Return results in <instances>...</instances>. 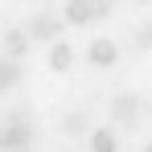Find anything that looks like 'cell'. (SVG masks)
Instances as JSON below:
<instances>
[{
	"mask_svg": "<svg viewBox=\"0 0 152 152\" xmlns=\"http://www.w3.org/2000/svg\"><path fill=\"white\" fill-rule=\"evenodd\" d=\"M91 152H115V132L95 127V132H91Z\"/></svg>",
	"mask_w": 152,
	"mask_h": 152,
	"instance_id": "9",
	"label": "cell"
},
{
	"mask_svg": "<svg viewBox=\"0 0 152 152\" xmlns=\"http://www.w3.org/2000/svg\"><path fill=\"white\" fill-rule=\"evenodd\" d=\"M25 33H29V41H58V37H62V21H58L53 12H37Z\"/></svg>",
	"mask_w": 152,
	"mask_h": 152,
	"instance_id": "3",
	"label": "cell"
},
{
	"mask_svg": "<svg viewBox=\"0 0 152 152\" xmlns=\"http://www.w3.org/2000/svg\"><path fill=\"white\" fill-rule=\"evenodd\" d=\"M136 45H144V50L152 45V21H148V25H140V29H136Z\"/></svg>",
	"mask_w": 152,
	"mask_h": 152,
	"instance_id": "10",
	"label": "cell"
},
{
	"mask_svg": "<svg viewBox=\"0 0 152 152\" xmlns=\"http://www.w3.org/2000/svg\"><path fill=\"white\" fill-rule=\"evenodd\" d=\"M115 41H107V37H99V41H95V45H91V62H95V66H111V62H115Z\"/></svg>",
	"mask_w": 152,
	"mask_h": 152,
	"instance_id": "6",
	"label": "cell"
},
{
	"mask_svg": "<svg viewBox=\"0 0 152 152\" xmlns=\"http://www.w3.org/2000/svg\"><path fill=\"white\" fill-rule=\"evenodd\" d=\"M21 82V66L12 62V58H0V95L8 91V86H17Z\"/></svg>",
	"mask_w": 152,
	"mask_h": 152,
	"instance_id": "8",
	"label": "cell"
},
{
	"mask_svg": "<svg viewBox=\"0 0 152 152\" xmlns=\"http://www.w3.org/2000/svg\"><path fill=\"white\" fill-rule=\"evenodd\" d=\"M144 152H152V144H148V148H144Z\"/></svg>",
	"mask_w": 152,
	"mask_h": 152,
	"instance_id": "12",
	"label": "cell"
},
{
	"mask_svg": "<svg viewBox=\"0 0 152 152\" xmlns=\"http://www.w3.org/2000/svg\"><path fill=\"white\" fill-rule=\"evenodd\" d=\"M25 50H29V33H25V29H8V33H4V58L21 62Z\"/></svg>",
	"mask_w": 152,
	"mask_h": 152,
	"instance_id": "5",
	"label": "cell"
},
{
	"mask_svg": "<svg viewBox=\"0 0 152 152\" xmlns=\"http://www.w3.org/2000/svg\"><path fill=\"white\" fill-rule=\"evenodd\" d=\"M29 140H33V132H29V124L21 119V115H12L8 124L0 127V148H4V152H21Z\"/></svg>",
	"mask_w": 152,
	"mask_h": 152,
	"instance_id": "2",
	"label": "cell"
},
{
	"mask_svg": "<svg viewBox=\"0 0 152 152\" xmlns=\"http://www.w3.org/2000/svg\"><path fill=\"white\" fill-rule=\"evenodd\" d=\"M82 124H86V119H82V115H70V119H66V132H70V136H74V132H78V127H82Z\"/></svg>",
	"mask_w": 152,
	"mask_h": 152,
	"instance_id": "11",
	"label": "cell"
},
{
	"mask_svg": "<svg viewBox=\"0 0 152 152\" xmlns=\"http://www.w3.org/2000/svg\"><path fill=\"white\" fill-rule=\"evenodd\" d=\"M111 12V0H66V21L70 25H95Z\"/></svg>",
	"mask_w": 152,
	"mask_h": 152,
	"instance_id": "1",
	"label": "cell"
},
{
	"mask_svg": "<svg viewBox=\"0 0 152 152\" xmlns=\"http://www.w3.org/2000/svg\"><path fill=\"white\" fill-rule=\"evenodd\" d=\"M70 62H74V45H70V41H58L50 50V66L53 70H70Z\"/></svg>",
	"mask_w": 152,
	"mask_h": 152,
	"instance_id": "7",
	"label": "cell"
},
{
	"mask_svg": "<svg viewBox=\"0 0 152 152\" xmlns=\"http://www.w3.org/2000/svg\"><path fill=\"white\" fill-rule=\"evenodd\" d=\"M111 119L124 124V127H132L140 119V99H136V95H119V99L111 103Z\"/></svg>",
	"mask_w": 152,
	"mask_h": 152,
	"instance_id": "4",
	"label": "cell"
}]
</instances>
